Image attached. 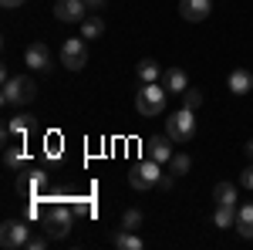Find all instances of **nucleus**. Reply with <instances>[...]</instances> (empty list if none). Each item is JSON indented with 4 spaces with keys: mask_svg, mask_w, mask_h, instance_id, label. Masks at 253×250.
<instances>
[{
    "mask_svg": "<svg viewBox=\"0 0 253 250\" xmlns=\"http://www.w3.org/2000/svg\"><path fill=\"white\" fill-rule=\"evenodd\" d=\"M166 101H169V88L166 85H159V81H149V85H142L135 95V108L138 115L145 118H156L166 112Z\"/></svg>",
    "mask_w": 253,
    "mask_h": 250,
    "instance_id": "1",
    "label": "nucleus"
},
{
    "mask_svg": "<svg viewBox=\"0 0 253 250\" xmlns=\"http://www.w3.org/2000/svg\"><path fill=\"white\" fill-rule=\"evenodd\" d=\"M38 95V85H34V78L27 75H17V78H7L3 81V105L7 108H17V105H27V101H34Z\"/></svg>",
    "mask_w": 253,
    "mask_h": 250,
    "instance_id": "2",
    "label": "nucleus"
},
{
    "mask_svg": "<svg viewBox=\"0 0 253 250\" xmlns=\"http://www.w3.org/2000/svg\"><path fill=\"white\" fill-rule=\"evenodd\" d=\"M159 179H162V162H152V159H142L128 169V186L132 190H156Z\"/></svg>",
    "mask_w": 253,
    "mask_h": 250,
    "instance_id": "3",
    "label": "nucleus"
},
{
    "mask_svg": "<svg viewBox=\"0 0 253 250\" xmlns=\"http://www.w3.org/2000/svg\"><path fill=\"white\" fill-rule=\"evenodd\" d=\"M166 135H169L172 142H179V146L189 142V139L196 135V112L193 108H179L175 115L166 118Z\"/></svg>",
    "mask_w": 253,
    "mask_h": 250,
    "instance_id": "4",
    "label": "nucleus"
},
{
    "mask_svg": "<svg viewBox=\"0 0 253 250\" xmlns=\"http://www.w3.org/2000/svg\"><path fill=\"white\" fill-rule=\"evenodd\" d=\"M71 223H75V216L68 206H47L44 210V227L41 230L47 233L51 240H64L68 233H71Z\"/></svg>",
    "mask_w": 253,
    "mask_h": 250,
    "instance_id": "5",
    "label": "nucleus"
},
{
    "mask_svg": "<svg viewBox=\"0 0 253 250\" xmlns=\"http://www.w3.org/2000/svg\"><path fill=\"white\" fill-rule=\"evenodd\" d=\"M61 64L68 71H81L88 64V44H84V38H68L61 44Z\"/></svg>",
    "mask_w": 253,
    "mask_h": 250,
    "instance_id": "6",
    "label": "nucleus"
},
{
    "mask_svg": "<svg viewBox=\"0 0 253 250\" xmlns=\"http://www.w3.org/2000/svg\"><path fill=\"white\" fill-rule=\"evenodd\" d=\"M27 240H31V227H27L24 220H7V223L0 227V244L7 250L27 247Z\"/></svg>",
    "mask_w": 253,
    "mask_h": 250,
    "instance_id": "7",
    "label": "nucleus"
},
{
    "mask_svg": "<svg viewBox=\"0 0 253 250\" xmlns=\"http://www.w3.org/2000/svg\"><path fill=\"white\" fill-rule=\"evenodd\" d=\"M88 14H91V10H88L84 0H58V3H54V17H58L61 24H81Z\"/></svg>",
    "mask_w": 253,
    "mask_h": 250,
    "instance_id": "8",
    "label": "nucleus"
},
{
    "mask_svg": "<svg viewBox=\"0 0 253 250\" xmlns=\"http://www.w3.org/2000/svg\"><path fill=\"white\" fill-rule=\"evenodd\" d=\"M142 152H145V159H152V162H169L172 159V139L169 135H149L145 146H142Z\"/></svg>",
    "mask_w": 253,
    "mask_h": 250,
    "instance_id": "9",
    "label": "nucleus"
},
{
    "mask_svg": "<svg viewBox=\"0 0 253 250\" xmlns=\"http://www.w3.org/2000/svg\"><path fill=\"white\" fill-rule=\"evenodd\" d=\"M24 64L31 71H51V51H47V44L44 41H31L27 51H24Z\"/></svg>",
    "mask_w": 253,
    "mask_h": 250,
    "instance_id": "10",
    "label": "nucleus"
},
{
    "mask_svg": "<svg viewBox=\"0 0 253 250\" xmlns=\"http://www.w3.org/2000/svg\"><path fill=\"white\" fill-rule=\"evenodd\" d=\"M210 10H213L210 0H179V14H182V20H189V24L206 20V17H210Z\"/></svg>",
    "mask_w": 253,
    "mask_h": 250,
    "instance_id": "11",
    "label": "nucleus"
},
{
    "mask_svg": "<svg viewBox=\"0 0 253 250\" xmlns=\"http://www.w3.org/2000/svg\"><path fill=\"white\" fill-rule=\"evenodd\" d=\"M31 129H34V115H14L7 125H3V142H10L14 135H20V139H24Z\"/></svg>",
    "mask_w": 253,
    "mask_h": 250,
    "instance_id": "12",
    "label": "nucleus"
},
{
    "mask_svg": "<svg viewBox=\"0 0 253 250\" xmlns=\"http://www.w3.org/2000/svg\"><path fill=\"white\" fill-rule=\"evenodd\" d=\"M226 85H230V92H233V95H250V92H253V71H247V68H236Z\"/></svg>",
    "mask_w": 253,
    "mask_h": 250,
    "instance_id": "13",
    "label": "nucleus"
},
{
    "mask_svg": "<svg viewBox=\"0 0 253 250\" xmlns=\"http://www.w3.org/2000/svg\"><path fill=\"white\" fill-rule=\"evenodd\" d=\"M162 85L169 88V95H182V92L189 88V78H186L182 68H169V71L162 75Z\"/></svg>",
    "mask_w": 253,
    "mask_h": 250,
    "instance_id": "14",
    "label": "nucleus"
},
{
    "mask_svg": "<svg viewBox=\"0 0 253 250\" xmlns=\"http://www.w3.org/2000/svg\"><path fill=\"white\" fill-rule=\"evenodd\" d=\"M236 233L247 237V240H253V203H243V206L236 210Z\"/></svg>",
    "mask_w": 253,
    "mask_h": 250,
    "instance_id": "15",
    "label": "nucleus"
},
{
    "mask_svg": "<svg viewBox=\"0 0 253 250\" xmlns=\"http://www.w3.org/2000/svg\"><path fill=\"white\" fill-rule=\"evenodd\" d=\"M101 34H105V20H101V17L88 14V17L81 20V38H84V41H98Z\"/></svg>",
    "mask_w": 253,
    "mask_h": 250,
    "instance_id": "16",
    "label": "nucleus"
},
{
    "mask_svg": "<svg viewBox=\"0 0 253 250\" xmlns=\"http://www.w3.org/2000/svg\"><path fill=\"white\" fill-rule=\"evenodd\" d=\"M213 223L219 227V230H230V227H236V206H223V203H216Z\"/></svg>",
    "mask_w": 253,
    "mask_h": 250,
    "instance_id": "17",
    "label": "nucleus"
},
{
    "mask_svg": "<svg viewBox=\"0 0 253 250\" xmlns=\"http://www.w3.org/2000/svg\"><path fill=\"white\" fill-rule=\"evenodd\" d=\"M135 75H138V81H142V85H149V81H159L162 68H159V61L142 58V61H138V68H135Z\"/></svg>",
    "mask_w": 253,
    "mask_h": 250,
    "instance_id": "18",
    "label": "nucleus"
},
{
    "mask_svg": "<svg viewBox=\"0 0 253 250\" xmlns=\"http://www.w3.org/2000/svg\"><path fill=\"white\" fill-rule=\"evenodd\" d=\"M213 200H216V203H223V206H236V186H233V183H216Z\"/></svg>",
    "mask_w": 253,
    "mask_h": 250,
    "instance_id": "19",
    "label": "nucleus"
},
{
    "mask_svg": "<svg viewBox=\"0 0 253 250\" xmlns=\"http://www.w3.org/2000/svg\"><path fill=\"white\" fill-rule=\"evenodd\" d=\"M3 162H7V169H20V166L27 162L24 146H7V149H3Z\"/></svg>",
    "mask_w": 253,
    "mask_h": 250,
    "instance_id": "20",
    "label": "nucleus"
},
{
    "mask_svg": "<svg viewBox=\"0 0 253 250\" xmlns=\"http://www.w3.org/2000/svg\"><path fill=\"white\" fill-rule=\"evenodd\" d=\"M115 247H122V250H142L145 244L135 237V230H125V227H122V233H115Z\"/></svg>",
    "mask_w": 253,
    "mask_h": 250,
    "instance_id": "21",
    "label": "nucleus"
},
{
    "mask_svg": "<svg viewBox=\"0 0 253 250\" xmlns=\"http://www.w3.org/2000/svg\"><path fill=\"white\" fill-rule=\"evenodd\" d=\"M41 186H44V173H31L27 179H17V193H24V196H34Z\"/></svg>",
    "mask_w": 253,
    "mask_h": 250,
    "instance_id": "22",
    "label": "nucleus"
},
{
    "mask_svg": "<svg viewBox=\"0 0 253 250\" xmlns=\"http://www.w3.org/2000/svg\"><path fill=\"white\" fill-rule=\"evenodd\" d=\"M189 166H193V162H189V155H186V152H172V159H169V173H172V176H186V173H189Z\"/></svg>",
    "mask_w": 253,
    "mask_h": 250,
    "instance_id": "23",
    "label": "nucleus"
},
{
    "mask_svg": "<svg viewBox=\"0 0 253 250\" xmlns=\"http://www.w3.org/2000/svg\"><path fill=\"white\" fill-rule=\"evenodd\" d=\"M179 98H182V108H193V112L203 105V92H199V88H186Z\"/></svg>",
    "mask_w": 253,
    "mask_h": 250,
    "instance_id": "24",
    "label": "nucleus"
},
{
    "mask_svg": "<svg viewBox=\"0 0 253 250\" xmlns=\"http://www.w3.org/2000/svg\"><path fill=\"white\" fill-rule=\"evenodd\" d=\"M122 227H125V230H138V227H142V213H138V210H125Z\"/></svg>",
    "mask_w": 253,
    "mask_h": 250,
    "instance_id": "25",
    "label": "nucleus"
},
{
    "mask_svg": "<svg viewBox=\"0 0 253 250\" xmlns=\"http://www.w3.org/2000/svg\"><path fill=\"white\" fill-rule=\"evenodd\" d=\"M47 240H51L47 233H31V240H27V250H44V247H47Z\"/></svg>",
    "mask_w": 253,
    "mask_h": 250,
    "instance_id": "26",
    "label": "nucleus"
},
{
    "mask_svg": "<svg viewBox=\"0 0 253 250\" xmlns=\"http://www.w3.org/2000/svg\"><path fill=\"white\" fill-rule=\"evenodd\" d=\"M240 183H243L247 190H253V162L247 166V169H243V176H240Z\"/></svg>",
    "mask_w": 253,
    "mask_h": 250,
    "instance_id": "27",
    "label": "nucleus"
},
{
    "mask_svg": "<svg viewBox=\"0 0 253 250\" xmlns=\"http://www.w3.org/2000/svg\"><path fill=\"white\" fill-rule=\"evenodd\" d=\"M179 179V176H172V173H162V179H159V190H172V183Z\"/></svg>",
    "mask_w": 253,
    "mask_h": 250,
    "instance_id": "28",
    "label": "nucleus"
},
{
    "mask_svg": "<svg viewBox=\"0 0 253 250\" xmlns=\"http://www.w3.org/2000/svg\"><path fill=\"white\" fill-rule=\"evenodd\" d=\"M84 3H88V10H91V14H98V10L105 7V0H84Z\"/></svg>",
    "mask_w": 253,
    "mask_h": 250,
    "instance_id": "29",
    "label": "nucleus"
},
{
    "mask_svg": "<svg viewBox=\"0 0 253 250\" xmlns=\"http://www.w3.org/2000/svg\"><path fill=\"white\" fill-rule=\"evenodd\" d=\"M0 3H3L7 10H14V7H20V3H27V0H0Z\"/></svg>",
    "mask_w": 253,
    "mask_h": 250,
    "instance_id": "30",
    "label": "nucleus"
},
{
    "mask_svg": "<svg viewBox=\"0 0 253 250\" xmlns=\"http://www.w3.org/2000/svg\"><path fill=\"white\" fill-rule=\"evenodd\" d=\"M247 155H250V159H253V139H250V142H247Z\"/></svg>",
    "mask_w": 253,
    "mask_h": 250,
    "instance_id": "31",
    "label": "nucleus"
}]
</instances>
